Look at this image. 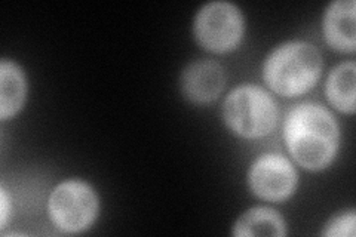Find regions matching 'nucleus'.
<instances>
[{"mask_svg": "<svg viewBox=\"0 0 356 237\" xmlns=\"http://www.w3.org/2000/svg\"><path fill=\"white\" fill-rule=\"evenodd\" d=\"M284 137L294 159L309 169L327 166L339 145V126L319 104L303 103L288 113Z\"/></svg>", "mask_w": 356, "mask_h": 237, "instance_id": "obj_1", "label": "nucleus"}, {"mask_svg": "<svg viewBox=\"0 0 356 237\" xmlns=\"http://www.w3.org/2000/svg\"><path fill=\"white\" fill-rule=\"evenodd\" d=\"M321 67V54L314 44L289 42L269 55L263 72L273 91L282 95H297L315 85Z\"/></svg>", "mask_w": 356, "mask_h": 237, "instance_id": "obj_2", "label": "nucleus"}, {"mask_svg": "<svg viewBox=\"0 0 356 237\" xmlns=\"http://www.w3.org/2000/svg\"><path fill=\"white\" fill-rule=\"evenodd\" d=\"M227 125L243 137H261L275 126L277 108L273 98L264 89L245 85L229 94L225 101Z\"/></svg>", "mask_w": 356, "mask_h": 237, "instance_id": "obj_3", "label": "nucleus"}, {"mask_svg": "<svg viewBox=\"0 0 356 237\" xmlns=\"http://www.w3.org/2000/svg\"><path fill=\"white\" fill-rule=\"evenodd\" d=\"M97 196L82 181H65L52 191L49 212L54 222L65 231H79L92 222L97 213Z\"/></svg>", "mask_w": 356, "mask_h": 237, "instance_id": "obj_4", "label": "nucleus"}, {"mask_svg": "<svg viewBox=\"0 0 356 237\" xmlns=\"http://www.w3.org/2000/svg\"><path fill=\"white\" fill-rule=\"evenodd\" d=\"M243 31V19L239 9L227 2L205 5L196 17L195 33L205 48L229 51L236 47Z\"/></svg>", "mask_w": 356, "mask_h": 237, "instance_id": "obj_5", "label": "nucleus"}, {"mask_svg": "<svg viewBox=\"0 0 356 237\" xmlns=\"http://www.w3.org/2000/svg\"><path fill=\"white\" fill-rule=\"evenodd\" d=\"M297 181L294 167L285 157L266 154L254 163L250 184L255 195L267 200H282L291 195Z\"/></svg>", "mask_w": 356, "mask_h": 237, "instance_id": "obj_6", "label": "nucleus"}, {"mask_svg": "<svg viewBox=\"0 0 356 237\" xmlns=\"http://www.w3.org/2000/svg\"><path fill=\"white\" fill-rule=\"evenodd\" d=\"M184 94L197 103L216 98L225 86V72L209 60L195 61L187 67L181 77Z\"/></svg>", "mask_w": 356, "mask_h": 237, "instance_id": "obj_7", "label": "nucleus"}, {"mask_svg": "<svg viewBox=\"0 0 356 237\" xmlns=\"http://www.w3.org/2000/svg\"><path fill=\"white\" fill-rule=\"evenodd\" d=\"M325 36L334 48L341 51L355 49V2L339 0L334 2L324 21Z\"/></svg>", "mask_w": 356, "mask_h": 237, "instance_id": "obj_8", "label": "nucleus"}, {"mask_svg": "<svg viewBox=\"0 0 356 237\" xmlns=\"http://www.w3.org/2000/svg\"><path fill=\"white\" fill-rule=\"evenodd\" d=\"M26 94V82L18 67L3 60L0 64V117L13 116L21 107Z\"/></svg>", "mask_w": 356, "mask_h": 237, "instance_id": "obj_9", "label": "nucleus"}, {"mask_svg": "<svg viewBox=\"0 0 356 237\" xmlns=\"http://www.w3.org/2000/svg\"><path fill=\"white\" fill-rule=\"evenodd\" d=\"M236 236H284L285 224L277 212L269 208H254L236 221Z\"/></svg>", "mask_w": 356, "mask_h": 237, "instance_id": "obj_10", "label": "nucleus"}, {"mask_svg": "<svg viewBox=\"0 0 356 237\" xmlns=\"http://www.w3.org/2000/svg\"><path fill=\"white\" fill-rule=\"evenodd\" d=\"M355 63H344L328 77L327 95L339 110L349 113L355 110Z\"/></svg>", "mask_w": 356, "mask_h": 237, "instance_id": "obj_11", "label": "nucleus"}, {"mask_svg": "<svg viewBox=\"0 0 356 237\" xmlns=\"http://www.w3.org/2000/svg\"><path fill=\"white\" fill-rule=\"evenodd\" d=\"M327 236H353L355 234V213H343L340 217L334 218L325 230Z\"/></svg>", "mask_w": 356, "mask_h": 237, "instance_id": "obj_12", "label": "nucleus"}, {"mask_svg": "<svg viewBox=\"0 0 356 237\" xmlns=\"http://www.w3.org/2000/svg\"><path fill=\"white\" fill-rule=\"evenodd\" d=\"M0 205H2V213H0V215H2V224H5L8 217V199L3 190H2V199H0Z\"/></svg>", "mask_w": 356, "mask_h": 237, "instance_id": "obj_13", "label": "nucleus"}]
</instances>
